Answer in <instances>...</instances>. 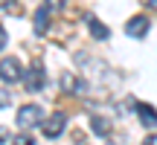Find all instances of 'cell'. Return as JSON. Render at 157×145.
Listing matches in <instances>:
<instances>
[{
	"label": "cell",
	"mask_w": 157,
	"mask_h": 145,
	"mask_svg": "<svg viewBox=\"0 0 157 145\" xmlns=\"http://www.w3.org/2000/svg\"><path fill=\"white\" fill-rule=\"evenodd\" d=\"M0 78H3L6 84H15V81H21L23 78V67H21V61L17 58H0Z\"/></svg>",
	"instance_id": "cell-5"
},
{
	"label": "cell",
	"mask_w": 157,
	"mask_h": 145,
	"mask_svg": "<svg viewBox=\"0 0 157 145\" xmlns=\"http://www.w3.org/2000/svg\"><path fill=\"white\" fill-rule=\"evenodd\" d=\"M84 23H87L90 35H93L96 41H108V38H111V29H108V26H105L102 20H96L93 15H84Z\"/></svg>",
	"instance_id": "cell-8"
},
{
	"label": "cell",
	"mask_w": 157,
	"mask_h": 145,
	"mask_svg": "<svg viewBox=\"0 0 157 145\" xmlns=\"http://www.w3.org/2000/svg\"><path fill=\"white\" fill-rule=\"evenodd\" d=\"M105 145H125V142H122V139H108Z\"/></svg>",
	"instance_id": "cell-17"
},
{
	"label": "cell",
	"mask_w": 157,
	"mask_h": 145,
	"mask_svg": "<svg viewBox=\"0 0 157 145\" xmlns=\"http://www.w3.org/2000/svg\"><path fill=\"white\" fill-rule=\"evenodd\" d=\"M143 145H157V134H148L146 139H143Z\"/></svg>",
	"instance_id": "cell-15"
},
{
	"label": "cell",
	"mask_w": 157,
	"mask_h": 145,
	"mask_svg": "<svg viewBox=\"0 0 157 145\" xmlns=\"http://www.w3.org/2000/svg\"><path fill=\"white\" fill-rule=\"evenodd\" d=\"M50 20H52V12L47 9V6H38V9L32 12V32L38 35V38H44L47 29H50Z\"/></svg>",
	"instance_id": "cell-6"
},
{
	"label": "cell",
	"mask_w": 157,
	"mask_h": 145,
	"mask_svg": "<svg viewBox=\"0 0 157 145\" xmlns=\"http://www.w3.org/2000/svg\"><path fill=\"white\" fill-rule=\"evenodd\" d=\"M64 128H67V113L64 110H56L52 116H47L44 122H41V131H44L47 139H58V136L64 134Z\"/></svg>",
	"instance_id": "cell-3"
},
{
	"label": "cell",
	"mask_w": 157,
	"mask_h": 145,
	"mask_svg": "<svg viewBox=\"0 0 157 145\" xmlns=\"http://www.w3.org/2000/svg\"><path fill=\"white\" fill-rule=\"evenodd\" d=\"M9 3H12V0H0V6H9Z\"/></svg>",
	"instance_id": "cell-18"
},
{
	"label": "cell",
	"mask_w": 157,
	"mask_h": 145,
	"mask_svg": "<svg viewBox=\"0 0 157 145\" xmlns=\"http://www.w3.org/2000/svg\"><path fill=\"white\" fill-rule=\"evenodd\" d=\"M44 119H47L44 107L35 105V102H29V105H21V107H17L15 122H17V128H21V131H32V128H41Z\"/></svg>",
	"instance_id": "cell-1"
},
{
	"label": "cell",
	"mask_w": 157,
	"mask_h": 145,
	"mask_svg": "<svg viewBox=\"0 0 157 145\" xmlns=\"http://www.w3.org/2000/svg\"><path fill=\"white\" fill-rule=\"evenodd\" d=\"M148 29H151V17L148 15H131L128 20H125V35L128 38H146L148 35Z\"/></svg>",
	"instance_id": "cell-4"
},
{
	"label": "cell",
	"mask_w": 157,
	"mask_h": 145,
	"mask_svg": "<svg viewBox=\"0 0 157 145\" xmlns=\"http://www.w3.org/2000/svg\"><path fill=\"white\" fill-rule=\"evenodd\" d=\"M44 6H47L50 12H58V9L64 6V0H44Z\"/></svg>",
	"instance_id": "cell-12"
},
{
	"label": "cell",
	"mask_w": 157,
	"mask_h": 145,
	"mask_svg": "<svg viewBox=\"0 0 157 145\" xmlns=\"http://www.w3.org/2000/svg\"><path fill=\"white\" fill-rule=\"evenodd\" d=\"M23 87L29 90V93H41V90L47 87V72H44V64L41 61H32V67L23 72Z\"/></svg>",
	"instance_id": "cell-2"
},
{
	"label": "cell",
	"mask_w": 157,
	"mask_h": 145,
	"mask_svg": "<svg viewBox=\"0 0 157 145\" xmlns=\"http://www.w3.org/2000/svg\"><path fill=\"white\" fill-rule=\"evenodd\" d=\"M12 145H38V142L32 139V134H29V131H21V134L12 136Z\"/></svg>",
	"instance_id": "cell-11"
},
{
	"label": "cell",
	"mask_w": 157,
	"mask_h": 145,
	"mask_svg": "<svg viewBox=\"0 0 157 145\" xmlns=\"http://www.w3.org/2000/svg\"><path fill=\"white\" fill-rule=\"evenodd\" d=\"M6 44H9V35H6V29L0 26V50H6Z\"/></svg>",
	"instance_id": "cell-14"
},
{
	"label": "cell",
	"mask_w": 157,
	"mask_h": 145,
	"mask_svg": "<svg viewBox=\"0 0 157 145\" xmlns=\"http://www.w3.org/2000/svg\"><path fill=\"white\" fill-rule=\"evenodd\" d=\"M134 110H137V116H140L143 128H151V131L157 128V110H154L151 105H137Z\"/></svg>",
	"instance_id": "cell-10"
},
{
	"label": "cell",
	"mask_w": 157,
	"mask_h": 145,
	"mask_svg": "<svg viewBox=\"0 0 157 145\" xmlns=\"http://www.w3.org/2000/svg\"><path fill=\"white\" fill-rule=\"evenodd\" d=\"M61 90H64V93H70V96H82V93H87L84 81H82V78H76L73 72H64V76H61Z\"/></svg>",
	"instance_id": "cell-7"
},
{
	"label": "cell",
	"mask_w": 157,
	"mask_h": 145,
	"mask_svg": "<svg viewBox=\"0 0 157 145\" xmlns=\"http://www.w3.org/2000/svg\"><path fill=\"white\" fill-rule=\"evenodd\" d=\"M9 102H12L9 90H0V107H9Z\"/></svg>",
	"instance_id": "cell-13"
},
{
	"label": "cell",
	"mask_w": 157,
	"mask_h": 145,
	"mask_svg": "<svg viewBox=\"0 0 157 145\" xmlns=\"http://www.w3.org/2000/svg\"><path fill=\"white\" fill-rule=\"evenodd\" d=\"M90 128H93V134H96V136H111L113 122H111L108 116H99V113H93V116H90Z\"/></svg>",
	"instance_id": "cell-9"
},
{
	"label": "cell",
	"mask_w": 157,
	"mask_h": 145,
	"mask_svg": "<svg viewBox=\"0 0 157 145\" xmlns=\"http://www.w3.org/2000/svg\"><path fill=\"white\" fill-rule=\"evenodd\" d=\"M143 3H146L148 9H157V0H143Z\"/></svg>",
	"instance_id": "cell-16"
}]
</instances>
